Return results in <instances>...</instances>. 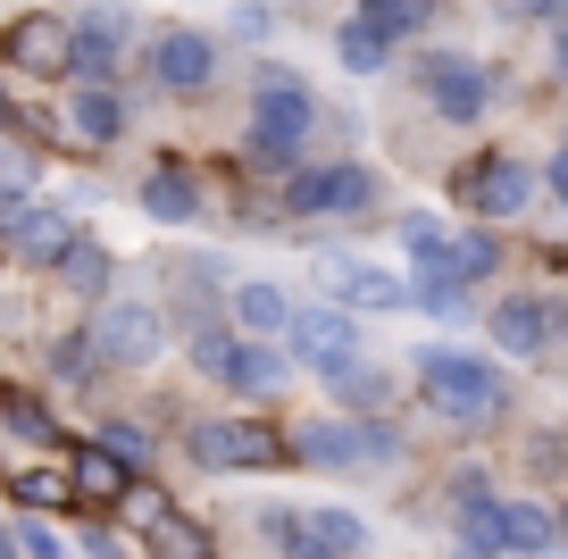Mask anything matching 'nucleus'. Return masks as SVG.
<instances>
[{"label":"nucleus","mask_w":568,"mask_h":559,"mask_svg":"<svg viewBox=\"0 0 568 559\" xmlns=\"http://www.w3.org/2000/svg\"><path fill=\"white\" fill-rule=\"evenodd\" d=\"M418 393L444 409L452 426H494L510 409V385H501L494 359H468V350H418Z\"/></svg>","instance_id":"obj_1"},{"label":"nucleus","mask_w":568,"mask_h":559,"mask_svg":"<svg viewBox=\"0 0 568 559\" xmlns=\"http://www.w3.org/2000/svg\"><path fill=\"white\" fill-rule=\"evenodd\" d=\"M310 125H318V101H310L293 75H267V84L251 92V142H243V159L260 175H284L293 159H302Z\"/></svg>","instance_id":"obj_2"},{"label":"nucleus","mask_w":568,"mask_h":559,"mask_svg":"<svg viewBox=\"0 0 568 559\" xmlns=\"http://www.w3.org/2000/svg\"><path fill=\"white\" fill-rule=\"evenodd\" d=\"M402 243H409V260L426 267V284H418V293H452V301H460L468 284H485V276L501 267L494 234H444V217H409V226H402Z\"/></svg>","instance_id":"obj_3"},{"label":"nucleus","mask_w":568,"mask_h":559,"mask_svg":"<svg viewBox=\"0 0 568 559\" xmlns=\"http://www.w3.org/2000/svg\"><path fill=\"white\" fill-rule=\"evenodd\" d=\"M418 92H426V109L452 118V125H477L485 109H494V75H485L477 59H452V51L418 59Z\"/></svg>","instance_id":"obj_4"},{"label":"nucleus","mask_w":568,"mask_h":559,"mask_svg":"<svg viewBox=\"0 0 568 559\" xmlns=\"http://www.w3.org/2000/svg\"><path fill=\"white\" fill-rule=\"evenodd\" d=\"M284 451L310 459V468H359V459H393L385 426H352V418H310L284 435Z\"/></svg>","instance_id":"obj_5"},{"label":"nucleus","mask_w":568,"mask_h":559,"mask_svg":"<svg viewBox=\"0 0 568 559\" xmlns=\"http://www.w3.org/2000/svg\"><path fill=\"white\" fill-rule=\"evenodd\" d=\"M92 350L118 367H151L168 350V317L151 309V301H109L101 317H92Z\"/></svg>","instance_id":"obj_6"},{"label":"nucleus","mask_w":568,"mask_h":559,"mask_svg":"<svg viewBox=\"0 0 568 559\" xmlns=\"http://www.w3.org/2000/svg\"><path fill=\"white\" fill-rule=\"evenodd\" d=\"M468 542H494V551H510V559H544L551 542H560V518H551V509H535L527 492H518V501L477 509V518H468Z\"/></svg>","instance_id":"obj_7"},{"label":"nucleus","mask_w":568,"mask_h":559,"mask_svg":"<svg viewBox=\"0 0 568 559\" xmlns=\"http://www.w3.org/2000/svg\"><path fill=\"white\" fill-rule=\"evenodd\" d=\"M193 459H201V468H276V459H293V451H284L276 426L210 418V426H193Z\"/></svg>","instance_id":"obj_8"},{"label":"nucleus","mask_w":568,"mask_h":559,"mask_svg":"<svg viewBox=\"0 0 568 559\" xmlns=\"http://www.w3.org/2000/svg\"><path fill=\"white\" fill-rule=\"evenodd\" d=\"M193 359H201V376H217V385H234V393H267L284 376V359L267 343H251V334H201Z\"/></svg>","instance_id":"obj_9"},{"label":"nucleus","mask_w":568,"mask_h":559,"mask_svg":"<svg viewBox=\"0 0 568 559\" xmlns=\"http://www.w3.org/2000/svg\"><path fill=\"white\" fill-rule=\"evenodd\" d=\"M75 243H84V234H75V217H68V210H42V201H26L18 217H0V251H9V260H26V267H59Z\"/></svg>","instance_id":"obj_10"},{"label":"nucleus","mask_w":568,"mask_h":559,"mask_svg":"<svg viewBox=\"0 0 568 559\" xmlns=\"http://www.w3.org/2000/svg\"><path fill=\"white\" fill-rule=\"evenodd\" d=\"M284 201H293L302 217H352V210L376 201V175L368 167H302L293 184H284Z\"/></svg>","instance_id":"obj_11"},{"label":"nucleus","mask_w":568,"mask_h":559,"mask_svg":"<svg viewBox=\"0 0 568 559\" xmlns=\"http://www.w3.org/2000/svg\"><path fill=\"white\" fill-rule=\"evenodd\" d=\"M452 193L468 201L477 217H518L535 201V175H527V159H510V151H494V159H477V167L452 184Z\"/></svg>","instance_id":"obj_12"},{"label":"nucleus","mask_w":568,"mask_h":559,"mask_svg":"<svg viewBox=\"0 0 568 559\" xmlns=\"http://www.w3.org/2000/svg\"><path fill=\"white\" fill-rule=\"evenodd\" d=\"M125 42H134V18L125 9H92V18H75V75L84 84H109L125 59Z\"/></svg>","instance_id":"obj_13"},{"label":"nucleus","mask_w":568,"mask_h":559,"mask_svg":"<svg viewBox=\"0 0 568 559\" xmlns=\"http://www.w3.org/2000/svg\"><path fill=\"white\" fill-rule=\"evenodd\" d=\"M293 350H302L318 376H335V367L359 359V334H352L343 309H293Z\"/></svg>","instance_id":"obj_14"},{"label":"nucleus","mask_w":568,"mask_h":559,"mask_svg":"<svg viewBox=\"0 0 568 559\" xmlns=\"http://www.w3.org/2000/svg\"><path fill=\"white\" fill-rule=\"evenodd\" d=\"M210 68H217V51H210V34H193V26H176V34L151 42V75H160V92H201Z\"/></svg>","instance_id":"obj_15"},{"label":"nucleus","mask_w":568,"mask_h":559,"mask_svg":"<svg viewBox=\"0 0 568 559\" xmlns=\"http://www.w3.org/2000/svg\"><path fill=\"white\" fill-rule=\"evenodd\" d=\"M9 59L18 68H34V75H59V68H75V26L68 18H18L9 26Z\"/></svg>","instance_id":"obj_16"},{"label":"nucleus","mask_w":568,"mask_h":559,"mask_svg":"<svg viewBox=\"0 0 568 559\" xmlns=\"http://www.w3.org/2000/svg\"><path fill=\"white\" fill-rule=\"evenodd\" d=\"M551 334H560V309H551V301H501L494 309V343L510 350V359H535Z\"/></svg>","instance_id":"obj_17"},{"label":"nucleus","mask_w":568,"mask_h":559,"mask_svg":"<svg viewBox=\"0 0 568 559\" xmlns=\"http://www.w3.org/2000/svg\"><path fill=\"white\" fill-rule=\"evenodd\" d=\"M68 485H75V501H125V492H134V468H125L118 451H101V443H84V451L68 459Z\"/></svg>","instance_id":"obj_18"},{"label":"nucleus","mask_w":568,"mask_h":559,"mask_svg":"<svg viewBox=\"0 0 568 559\" xmlns=\"http://www.w3.org/2000/svg\"><path fill=\"white\" fill-rule=\"evenodd\" d=\"M142 210L160 217V226H193V210H201V184L184 167H160L151 184H142Z\"/></svg>","instance_id":"obj_19"},{"label":"nucleus","mask_w":568,"mask_h":559,"mask_svg":"<svg viewBox=\"0 0 568 559\" xmlns=\"http://www.w3.org/2000/svg\"><path fill=\"white\" fill-rule=\"evenodd\" d=\"M68 125H75L84 142H118V134H125V101H118L109 84H84V92L68 101Z\"/></svg>","instance_id":"obj_20"},{"label":"nucleus","mask_w":568,"mask_h":559,"mask_svg":"<svg viewBox=\"0 0 568 559\" xmlns=\"http://www.w3.org/2000/svg\"><path fill=\"white\" fill-rule=\"evenodd\" d=\"M426 18H435V0H359V26H368L385 51H393L402 34H418Z\"/></svg>","instance_id":"obj_21"},{"label":"nucleus","mask_w":568,"mask_h":559,"mask_svg":"<svg viewBox=\"0 0 568 559\" xmlns=\"http://www.w3.org/2000/svg\"><path fill=\"white\" fill-rule=\"evenodd\" d=\"M234 326L251 334V343H260V334H293V309H284V293L276 284H243V293H234Z\"/></svg>","instance_id":"obj_22"},{"label":"nucleus","mask_w":568,"mask_h":559,"mask_svg":"<svg viewBox=\"0 0 568 559\" xmlns=\"http://www.w3.org/2000/svg\"><path fill=\"white\" fill-rule=\"evenodd\" d=\"M326 276L343 284V301H352V309H393V301H402V284H393V276H376V267H352V260H335Z\"/></svg>","instance_id":"obj_23"},{"label":"nucleus","mask_w":568,"mask_h":559,"mask_svg":"<svg viewBox=\"0 0 568 559\" xmlns=\"http://www.w3.org/2000/svg\"><path fill=\"white\" fill-rule=\"evenodd\" d=\"M302 526H310V542H318V551H326V559H352V551H359V542H368V526H359V518H352V509H310V518H302Z\"/></svg>","instance_id":"obj_24"},{"label":"nucleus","mask_w":568,"mask_h":559,"mask_svg":"<svg viewBox=\"0 0 568 559\" xmlns=\"http://www.w3.org/2000/svg\"><path fill=\"white\" fill-rule=\"evenodd\" d=\"M59 284H68V293H84V301H101V293H109V251H101V243H75L68 260H59Z\"/></svg>","instance_id":"obj_25"},{"label":"nucleus","mask_w":568,"mask_h":559,"mask_svg":"<svg viewBox=\"0 0 568 559\" xmlns=\"http://www.w3.org/2000/svg\"><path fill=\"white\" fill-rule=\"evenodd\" d=\"M326 393H335V402H352V409H385V367L352 359V367H335V376H326Z\"/></svg>","instance_id":"obj_26"},{"label":"nucleus","mask_w":568,"mask_h":559,"mask_svg":"<svg viewBox=\"0 0 568 559\" xmlns=\"http://www.w3.org/2000/svg\"><path fill=\"white\" fill-rule=\"evenodd\" d=\"M151 559H210V535H201L193 518H176V509H168V518L151 526Z\"/></svg>","instance_id":"obj_27"},{"label":"nucleus","mask_w":568,"mask_h":559,"mask_svg":"<svg viewBox=\"0 0 568 559\" xmlns=\"http://www.w3.org/2000/svg\"><path fill=\"white\" fill-rule=\"evenodd\" d=\"M34 151H0V217H18L26 210V193H34Z\"/></svg>","instance_id":"obj_28"},{"label":"nucleus","mask_w":568,"mask_h":559,"mask_svg":"<svg viewBox=\"0 0 568 559\" xmlns=\"http://www.w3.org/2000/svg\"><path fill=\"white\" fill-rule=\"evenodd\" d=\"M335 51H343V68H352V75H376V68H385V42H376L368 34V26H343V34H335Z\"/></svg>","instance_id":"obj_29"},{"label":"nucleus","mask_w":568,"mask_h":559,"mask_svg":"<svg viewBox=\"0 0 568 559\" xmlns=\"http://www.w3.org/2000/svg\"><path fill=\"white\" fill-rule=\"evenodd\" d=\"M18 501L26 509H59V501H75V485H68V476H51V468H34V476H18Z\"/></svg>","instance_id":"obj_30"},{"label":"nucleus","mask_w":568,"mask_h":559,"mask_svg":"<svg viewBox=\"0 0 568 559\" xmlns=\"http://www.w3.org/2000/svg\"><path fill=\"white\" fill-rule=\"evenodd\" d=\"M0 418L18 426L26 443H42V435H51V409H42V402H26V393H0Z\"/></svg>","instance_id":"obj_31"},{"label":"nucleus","mask_w":568,"mask_h":559,"mask_svg":"<svg viewBox=\"0 0 568 559\" xmlns=\"http://www.w3.org/2000/svg\"><path fill=\"white\" fill-rule=\"evenodd\" d=\"M92 359H101V350H92V334H68V343L51 350V376H68V385H84V376H92Z\"/></svg>","instance_id":"obj_32"},{"label":"nucleus","mask_w":568,"mask_h":559,"mask_svg":"<svg viewBox=\"0 0 568 559\" xmlns=\"http://www.w3.org/2000/svg\"><path fill=\"white\" fill-rule=\"evenodd\" d=\"M125 518H134L142 535H151V526L168 518V492H160V485H134V492H125Z\"/></svg>","instance_id":"obj_33"},{"label":"nucleus","mask_w":568,"mask_h":559,"mask_svg":"<svg viewBox=\"0 0 568 559\" xmlns=\"http://www.w3.org/2000/svg\"><path fill=\"white\" fill-rule=\"evenodd\" d=\"M101 451H118V459H125V468H134V459H142V451H151V435H142V426H134V418H118V426H109V435H101Z\"/></svg>","instance_id":"obj_34"},{"label":"nucleus","mask_w":568,"mask_h":559,"mask_svg":"<svg viewBox=\"0 0 568 559\" xmlns=\"http://www.w3.org/2000/svg\"><path fill=\"white\" fill-rule=\"evenodd\" d=\"M452 501L477 518V509H494V492H485V476H477V468H460V476H452Z\"/></svg>","instance_id":"obj_35"},{"label":"nucleus","mask_w":568,"mask_h":559,"mask_svg":"<svg viewBox=\"0 0 568 559\" xmlns=\"http://www.w3.org/2000/svg\"><path fill=\"white\" fill-rule=\"evenodd\" d=\"M501 18H518V26L551 18V26H560V18H568V0H501Z\"/></svg>","instance_id":"obj_36"},{"label":"nucleus","mask_w":568,"mask_h":559,"mask_svg":"<svg viewBox=\"0 0 568 559\" xmlns=\"http://www.w3.org/2000/svg\"><path fill=\"white\" fill-rule=\"evenodd\" d=\"M18 542H26V559H68V551H59V535H51V526H18Z\"/></svg>","instance_id":"obj_37"},{"label":"nucleus","mask_w":568,"mask_h":559,"mask_svg":"<svg viewBox=\"0 0 568 559\" xmlns=\"http://www.w3.org/2000/svg\"><path fill=\"white\" fill-rule=\"evenodd\" d=\"M284 559H326V551L310 542V526H293V535H284Z\"/></svg>","instance_id":"obj_38"},{"label":"nucleus","mask_w":568,"mask_h":559,"mask_svg":"<svg viewBox=\"0 0 568 559\" xmlns=\"http://www.w3.org/2000/svg\"><path fill=\"white\" fill-rule=\"evenodd\" d=\"M551 59H560V75H568V18L551 26Z\"/></svg>","instance_id":"obj_39"},{"label":"nucleus","mask_w":568,"mask_h":559,"mask_svg":"<svg viewBox=\"0 0 568 559\" xmlns=\"http://www.w3.org/2000/svg\"><path fill=\"white\" fill-rule=\"evenodd\" d=\"M0 559H26V542H18V526H0Z\"/></svg>","instance_id":"obj_40"},{"label":"nucleus","mask_w":568,"mask_h":559,"mask_svg":"<svg viewBox=\"0 0 568 559\" xmlns=\"http://www.w3.org/2000/svg\"><path fill=\"white\" fill-rule=\"evenodd\" d=\"M551 193H560V201H568V151H560V159H551Z\"/></svg>","instance_id":"obj_41"},{"label":"nucleus","mask_w":568,"mask_h":559,"mask_svg":"<svg viewBox=\"0 0 568 559\" xmlns=\"http://www.w3.org/2000/svg\"><path fill=\"white\" fill-rule=\"evenodd\" d=\"M0 125H18V101H9V92H0Z\"/></svg>","instance_id":"obj_42"},{"label":"nucleus","mask_w":568,"mask_h":559,"mask_svg":"<svg viewBox=\"0 0 568 559\" xmlns=\"http://www.w3.org/2000/svg\"><path fill=\"white\" fill-rule=\"evenodd\" d=\"M560 535H568V509H560Z\"/></svg>","instance_id":"obj_43"}]
</instances>
